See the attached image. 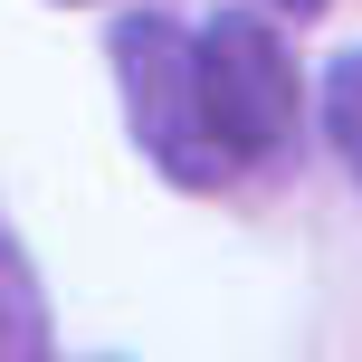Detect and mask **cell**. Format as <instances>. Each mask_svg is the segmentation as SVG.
Here are the masks:
<instances>
[{
    "label": "cell",
    "mask_w": 362,
    "mask_h": 362,
    "mask_svg": "<svg viewBox=\"0 0 362 362\" xmlns=\"http://www.w3.org/2000/svg\"><path fill=\"white\" fill-rule=\"evenodd\" d=\"M191 115H200V153L210 181H238L257 163H276L296 134V57L267 19H210L191 29Z\"/></svg>",
    "instance_id": "1"
},
{
    "label": "cell",
    "mask_w": 362,
    "mask_h": 362,
    "mask_svg": "<svg viewBox=\"0 0 362 362\" xmlns=\"http://www.w3.org/2000/svg\"><path fill=\"white\" fill-rule=\"evenodd\" d=\"M0 362H48V296L10 229H0Z\"/></svg>",
    "instance_id": "2"
},
{
    "label": "cell",
    "mask_w": 362,
    "mask_h": 362,
    "mask_svg": "<svg viewBox=\"0 0 362 362\" xmlns=\"http://www.w3.org/2000/svg\"><path fill=\"white\" fill-rule=\"evenodd\" d=\"M325 134H334V153H344V172L362 181V48H344L325 67Z\"/></svg>",
    "instance_id": "3"
},
{
    "label": "cell",
    "mask_w": 362,
    "mask_h": 362,
    "mask_svg": "<svg viewBox=\"0 0 362 362\" xmlns=\"http://www.w3.org/2000/svg\"><path fill=\"white\" fill-rule=\"evenodd\" d=\"M267 10H286V19H315V10H325V0H267Z\"/></svg>",
    "instance_id": "4"
}]
</instances>
